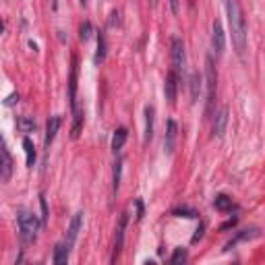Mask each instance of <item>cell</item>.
Returning a JSON list of instances; mask_svg holds the SVG:
<instances>
[{
  "label": "cell",
  "instance_id": "6da1fadb",
  "mask_svg": "<svg viewBox=\"0 0 265 265\" xmlns=\"http://www.w3.org/2000/svg\"><path fill=\"white\" fill-rule=\"evenodd\" d=\"M226 15H228L230 33H232L234 50L238 56H242L246 50V23H244V15L238 0H226Z\"/></svg>",
  "mask_w": 265,
  "mask_h": 265
},
{
  "label": "cell",
  "instance_id": "7a4b0ae2",
  "mask_svg": "<svg viewBox=\"0 0 265 265\" xmlns=\"http://www.w3.org/2000/svg\"><path fill=\"white\" fill-rule=\"evenodd\" d=\"M17 220H19L21 240H23L25 244L35 242V238H38V232H40V226H42V222H40L38 218H35V214L21 209V211H19V216H17Z\"/></svg>",
  "mask_w": 265,
  "mask_h": 265
},
{
  "label": "cell",
  "instance_id": "3957f363",
  "mask_svg": "<svg viewBox=\"0 0 265 265\" xmlns=\"http://www.w3.org/2000/svg\"><path fill=\"white\" fill-rule=\"evenodd\" d=\"M205 85H207V114L214 108L216 102V90H218V73H216V64H214V56H207L205 60Z\"/></svg>",
  "mask_w": 265,
  "mask_h": 265
},
{
  "label": "cell",
  "instance_id": "277c9868",
  "mask_svg": "<svg viewBox=\"0 0 265 265\" xmlns=\"http://www.w3.org/2000/svg\"><path fill=\"white\" fill-rule=\"evenodd\" d=\"M13 170H15V160H13V155L5 143V139L0 137V179L5 183H9L11 176H13Z\"/></svg>",
  "mask_w": 265,
  "mask_h": 265
},
{
  "label": "cell",
  "instance_id": "5b68a950",
  "mask_svg": "<svg viewBox=\"0 0 265 265\" xmlns=\"http://www.w3.org/2000/svg\"><path fill=\"white\" fill-rule=\"evenodd\" d=\"M172 70H176V73H183L185 68V62H187V52H185V42L179 38V35H174L172 42Z\"/></svg>",
  "mask_w": 265,
  "mask_h": 265
},
{
  "label": "cell",
  "instance_id": "8992f818",
  "mask_svg": "<svg viewBox=\"0 0 265 265\" xmlns=\"http://www.w3.org/2000/svg\"><path fill=\"white\" fill-rule=\"evenodd\" d=\"M81 226H83V211H77V214L73 216V220H70V224H68L66 238H64V244H66V249H68V251L75 246L77 236H79V230H81Z\"/></svg>",
  "mask_w": 265,
  "mask_h": 265
},
{
  "label": "cell",
  "instance_id": "52a82bcc",
  "mask_svg": "<svg viewBox=\"0 0 265 265\" xmlns=\"http://www.w3.org/2000/svg\"><path fill=\"white\" fill-rule=\"evenodd\" d=\"M211 48H214L218 56L224 54V50H226V33L220 21H214V25H211Z\"/></svg>",
  "mask_w": 265,
  "mask_h": 265
},
{
  "label": "cell",
  "instance_id": "ba28073f",
  "mask_svg": "<svg viewBox=\"0 0 265 265\" xmlns=\"http://www.w3.org/2000/svg\"><path fill=\"white\" fill-rule=\"evenodd\" d=\"M127 224H129V214L125 211V214L120 216V220H118V226H116V236H114V255H112V261H116V259H118L122 244H125V230H127Z\"/></svg>",
  "mask_w": 265,
  "mask_h": 265
},
{
  "label": "cell",
  "instance_id": "9c48e42d",
  "mask_svg": "<svg viewBox=\"0 0 265 265\" xmlns=\"http://www.w3.org/2000/svg\"><path fill=\"white\" fill-rule=\"evenodd\" d=\"M176 94H179V73H176V70H170L166 75V81H164V96L170 104H174Z\"/></svg>",
  "mask_w": 265,
  "mask_h": 265
},
{
  "label": "cell",
  "instance_id": "30bf717a",
  "mask_svg": "<svg viewBox=\"0 0 265 265\" xmlns=\"http://www.w3.org/2000/svg\"><path fill=\"white\" fill-rule=\"evenodd\" d=\"M68 100H70V108H77V58H73V64H70V75H68Z\"/></svg>",
  "mask_w": 265,
  "mask_h": 265
},
{
  "label": "cell",
  "instance_id": "8fae6325",
  "mask_svg": "<svg viewBox=\"0 0 265 265\" xmlns=\"http://www.w3.org/2000/svg\"><path fill=\"white\" fill-rule=\"evenodd\" d=\"M58 129H60V116H50L48 118V125H46V137H44V145H46L48 151H50L52 141L56 139Z\"/></svg>",
  "mask_w": 265,
  "mask_h": 265
},
{
  "label": "cell",
  "instance_id": "7c38bea8",
  "mask_svg": "<svg viewBox=\"0 0 265 265\" xmlns=\"http://www.w3.org/2000/svg\"><path fill=\"white\" fill-rule=\"evenodd\" d=\"M226 125H228V108H220V112H218L216 118H214V135H216L218 139L224 137Z\"/></svg>",
  "mask_w": 265,
  "mask_h": 265
},
{
  "label": "cell",
  "instance_id": "4fadbf2b",
  "mask_svg": "<svg viewBox=\"0 0 265 265\" xmlns=\"http://www.w3.org/2000/svg\"><path fill=\"white\" fill-rule=\"evenodd\" d=\"M176 122L170 118L168 120V125H166V139H164V149L166 153H172L174 151V141H176Z\"/></svg>",
  "mask_w": 265,
  "mask_h": 265
},
{
  "label": "cell",
  "instance_id": "5bb4252c",
  "mask_svg": "<svg viewBox=\"0 0 265 265\" xmlns=\"http://www.w3.org/2000/svg\"><path fill=\"white\" fill-rule=\"evenodd\" d=\"M255 236H259V228H251V230H242V232H238L230 242L226 244V251H230L232 246H236L238 242H242V240H249V238H255Z\"/></svg>",
  "mask_w": 265,
  "mask_h": 265
},
{
  "label": "cell",
  "instance_id": "9a60e30c",
  "mask_svg": "<svg viewBox=\"0 0 265 265\" xmlns=\"http://www.w3.org/2000/svg\"><path fill=\"white\" fill-rule=\"evenodd\" d=\"M127 137H129V131H127L125 127H120V129L114 131V135H112V149H114V153H118V151L122 149V145H125Z\"/></svg>",
  "mask_w": 265,
  "mask_h": 265
},
{
  "label": "cell",
  "instance_id": "2e32d148",
  "mask_svg": "<svg viewBox=\"0 0 265 265\" xmlns=\"http://www.w3.org/2000/svg\"><path fill=\"white\" fill-rule=\"evenodd\" d=\"M153 116H155V110L153 106H145V141H151L153 137Z\"/></svg>",
  "mask_w": 265,
  "mask_h": 265
},
{
  "label": "cell",
  "instance_id": "e0dca14e",
  "mask_svg": "<svg viewBox=\"0 0 265 265\" xmlns=\"http://www.w3.org/2000/svg\"><path fill=\"white\" fill-rule=\"evenodd\" d=\"M199 92H201V75L197 70H193L191 73V102L193 104L199 100Z\"/></svg>",
  "mask_w": 265,
  "mask_h": 265
},
{
  "label": "cell",
  "instance_id": "ac0fdd59",
  "mask_svg": "<svg viewBox=\"0 0 265 265\" xmlns=\"http://www.w3.org/2000/svg\"><path fill=\"white\" fill-rule=\"evenodd\" d=\"M68 261V249H66V244H56L54 246V257H52V263H56V265H62Z\"/></svg>",
  "mask_w": 265,
  "mask_h": 265
},
{
  "label": "cell",
  "instance_id": "d6986e66",
  "mask_svg": "<svg viewBox=\"0 0 265 265\" xmlns=\"http://www.w3.org/2000/svg\"><path fill=\"white\" fill-rule=\"evenodd\" d=\"M214 207L218 211H232L234 209V203H232V199L228 197V195H218L214 199Z\"/></svg>",
  "mask_w": 265,
  "mask_h": 265
},
{
  "label": "cell",
  "instance_id": "ffe728a7",
  "mask_svg": "<svg viewBox=\"0 0 265 265\" xmlns=\"http://www.w3.org/2000/svg\"><path fill=\"white\" fill-rule=\"evenodd\" d=\"M23 149H25V155H27V166L33 168V164H35V147H33V141L29 137L23 139Z\"/></svg>",
  "mask_w": 265,
  "mask_h": 265
},
{
  "label": "cell",
  "instance_id": "44dd1931",
  "mask_svg": "<svg viewBox=\"0 0 265 265\" xmlns=\"http://www.w3.org/2000/svg\"><path fill=\"white\" fill-rule=\"evenodd\" d=\"M104 58H106V38H104V33L100 31L98 33V52H96L94 62L100 64V62H104Z\"/></svg>",
  "mask_w": 265,
  "mask_h": 265
},
{
  "label": "cell",
  "instance_id": "7402d4cb",
  "mask_svg": "<svg viewBox=\"0 0 265 265\" xmlns=\"http://www.w3.org/2000/svg\"><path fill=\"white\" fill-rule=\"evenodd\" d=\"M120 176H122V160L118 157V160L114 162V172H112V189H114V193H118V189H120Z\"/></svg>",
  "mask_w": 265,
  "mask_h": 265
},
{
  "label": "cell",
  "instance_id": "603a6c76",
  "mask_svg": "<svg viewBox=\"0 0 265 265\" xmlns=\"http://www.w3.org/2000/svg\"><path fill=\"white\" fill-rule=\"evenodd\" d=\"M92 35H94V27H92V23H90V21H83L81 27H79V38H81V42H90V40H92Z\"/></svg>",
  "mask_w": 265,
  "mask_h": 265
},
{
  "label": "cell",
  "instance_id": "cb8c5ba5",
  "mask_svg": "<svg viewBox=\"0 0 265 265\" xmlns=\"http://www.w3.org/2000/svg\"><path fill=\"white\" fill-rule=\"evenodd\" d=\"M172 214L176 216V218H199V214L195 209H191V207H176Z\"/></svg>",
  "mask_w": 265,
  "mask_h": 265
},
{
  "label": "cell",
  "instance_id": "d4e9b609",
  "mask_svg": "<svg viewBox=\"0 0 265 265\" xmlns=\"http://www.w3.org/2000/svg\"><path fill=\"white\" fill-rule=\"evenodd\" d=\"M189 259V255H187V249H183V246H181V249H176L174 253H172V257H170V263L172 265H181V263H185Z\"/></svg>",
  "mask_w": 265,
  "mask_h": 265
},
{
  "label": "cell",
  "instance_id": "484cf974",
  "mask_svg": "<svg viewBox=\"0 0 265 265\" xmlns=\"http://www.w3.org/2000/svg\"><path fill=\"white\" fill-rule=\"evenodd\" d=\"M17 127H19L23 133L35 131V120H31V118H27V116H21L19 120H17Z\"/></svg>",
  "mask_w": 265,
  "mask_h": 265
},
{
  "label": "cell",
  "instance_id": "4316f807",
  "mask_svg": "<svg viewBox=\"0 0 265 265\" xmlns=\"http://www.w3.org/2000/svg\"><path fill=\"white\" fill-rule=\"evenodd\" d=\"M40 205H42V224H46L48 222V205H46L44 195H40Z\"/></svg>",
  "mask_w": 265,
  "mask_h": 265
},
{
  "label": "cell",
  "instance_id": "83f0119b",
  "mask_svg": "<svg viewBox=\"0 0 265 265\" xmlns=\"http://www.w3.org/2000/svg\"><path fill=\"white\" fill-rule=\"evenodd\" d=\"M168 5H170V11H172L174 15L181 13V0H168Z\"/></svg>",
  "mask_w": 265,
  "mask_h": 265
},
{
  "label": "cell",
  "instance_id": "f1b7e54d",
  "mask_svg": "<svg viewBox=\"0 0 265 265\" xmlns=\"http://www.w3.org/2000/svg\"><path fill=\"white\" fill-rule=\"evenodd\" d=\"M203 232H205V222H201V224H199V228H197V234L193 236V242L201 240V238H203Z\"/></svg>",
  "mask_w": 265,
  "mask_h": 265
},
{
  "label": "cell",
  "instance_id": "f546056e",
  "mask_svg": "<svg viewBox=\"0 0 265 265\" xmlns=\"http://www.w3.org/2000/svg\"><path fill=\"white\" fill-rule=\"evenodd\" d=\"M118 17H120V13H118V11H112V13H110V21H108V25H110V27L118 25Z\"/></svg>",
  "mask_w": 265,
  "mask_h": 265
},
{
  "label": "cell",
  "instance_id": "4dcf8cb0",
  "mask_svg": "<svg viewBox=\"0 0 265 265\" xmlns=\"http://www.w3.org/2000/svg\"><path fill=\"white\" fill-rule=\"evenodd\" d=\"M19 102V94H11L7 100H5V106H13V104H17Z\"/></svg>",
  "mask_w": 265,
  "mask_h": 265
},
{
  "label": "cell",
  "instance_id": "1f68e13d",
  "mask_svg": "<svg viewBox=\"0 0 265 265\" xmlns=\"http://www.w3.org/2000/svg\"><path fill=\"white\" fill-rule=\"evenodd\" d=\"M135 205H137V220H141V218H143V201L137 199Z\"/></svg>",
  "mask_w": 265,
  "mask_h": 265
},
{
  "label": "cell",
  "instance_id": "d6a6232c",
  "mask_svg": "<svg viewBox=\"0 0 265 265\" xmlns=\"http://www.w3.org/2000/svg\"><path fill=\"white\" fill-rule=\"evenodd\" d=\"M234 224H236V218H232V220H228V222H226V224L222 226V230H228V228H232Z\"/></svg>",
  "mask_w": 265,
  "mask_h": 265
},
{
  "label": "cell",
  "instance_id": "836d02e7",
  "mask_svg": "<svg viewBox=\"0 0 265 265\" xmlns=\"http://www.w3.org/2000/svg\"><path fill=\"white\" fill-rule=\"evenodd\" d=\"M79 3H81V5H83V7H85V0H79Z\"/></svg>",
  "mask_w": 265,
  "mask_h": 265
}]
</instances>
